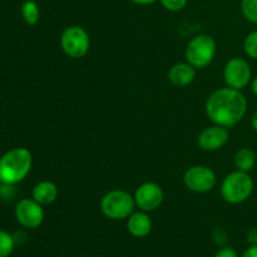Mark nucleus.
Masks as SVG:
<instances>
[{"instance_id": "nucleus-1", "label": "nucleus", "mask_w": 257, "mask_h": 257, "mask_svg": "<svg viewBox=\"0 0 257 257\" xmlns=\"http://www.w3.org/2000/svg\"><path fill=\"white\" fill-rule=\"evenodd\" d=\"M206 115L213 124L231 128L247 112V99L241 90L226 87L215 90L206 100Z\"/></svg>"}, {"instance_id": "nucleus-2", "label": "nucleus", "mask_w": 257, "mask_h": 257, "mask_svg": "<svg viewBox=\"0 0 257 257\" xmlns=\"http://www.w3.org/2000/svg\"><path fill=\"white\" fill-rule=\"evenodd\" d=\"M32 165L33 156L28 148L9 150L0 157V183L18 185L29 175Z\"/></svg>"}, {"instance_id": "nucleus-3", "label": "nucleus", "mask_w": 257, "mask_h": 257, "mask_svg": "<svg viewBox=\"0 0 257 257\" xmlns=\"http://www.w3.org/2000/svg\"><path fill=\"white\" fill-rule=\"evenodd\" d=\"M253 181L248 172L233 171L226 176L221 185V195L227 203L240 205L247 201L253 192Z\"/></svg>"}, {"instance_id": "nucleus-4", "label": "nucleus", "mask_w": 257, "mask_h": 257, "mask_svg": "<svg viewBox=\"0 0 257 257\" xmlns=\"http://www.w3.org/2000/svg\"><path fill=\"white\" fill-rule=\"evenodd\" d=\"M135 197L124 190H113L100 200V211L110 220H124L135 212Z\"/></svg>"}, {"instance_id": "nucleus-5", "label": "nucleus", "mask_w": 257, "mask_h": 257, "mask_svg": "<svg viewBox=\"0 0 257 257\" xmlns=\"http://www.w3.org/2000/svg\"><path fill=\"white\" fill-rule=\"evenodd\" d=\"M216 42L211 35L198 34L188 42L185 50V57L187 63H190L196 69H202L210 65L215 59Z\"/></svg>"}, {"instance_id": "nucleus-6", "label": "nucleus", "mask_w": 257, "mask_h": 257, "mask_svg": "<svg viewBox=\"0 0 257 257\" xmlns=\"http://www.w3.org/2000/svg\"><path fill=\"white\" fill-rule=\"evenodd\" d=\"M60 47L69 58H73V59L83 58L89 52V34L87 30L78 25L65 28L60 35Z\"/></svg>"}, {"instance_id": "nucleus-7", "label": "nucleus", "mask_w": 257, "mask_h": 257, "mask_svg": "<svg viewBox=\"0 0 257 257\" xmlns=\"http://www.w3.org/2000/svg\"><path fill=\"white\" fill-rule=\"evenodd\" d=\"M223 79L227 87L233 89H243L252 80V70L243 58L235 57L226 63L223 68Z\"/></svg>"}, {"instance_id": "nucleus-8", "label": "nucleus", "mask_w": 257, "mask_h": 257, "mask_svg": "<svg viewBox=\"0 0 257 257\" xmlns=\"http://www.w3.org/2000/svg\"><path fill=\"white\" fill-rule=\"evenodd\" d=\"M185 186L190 191L196 193L210 192L217 183V177L213 170L207 166H193L186 171L183 176Z\"/></svg>"}, {"instance_id": "nucleus-9", "label": "nucleus", "mask_w": 257, "mask_h": 257, "mask_svg": "<svg viewBox=\"0 0 257 257\" xmlns=\"http://www.w3.org/2000/svg\"><path fill=\"white\" fill-rule=\"evenodd\" d=\"M45 213L43 206L34 198H23L15 206V218L24 228L34 230L42 226Z\"/></svg>"}, {"instance_id": "nucleus-10", "label": "nucleus", "mask_w": 257, "mask_h": 257, "mask_svg": "<svg viewBox=\"0 0 257 257\" xmlns=\"http://www.w3.org/2000/svg\"><path fill=\"white\" fill-rule=\"evenodd\" d=\"M135 202L136 206L141 211L145 212H151L155 211L162 205L165 193L161 188L160 185L155 182H146L142 183L135 192Z\"/></svg>"}, {"instance_id": "nucleus-11", "label": "nucleus", "mask_w": 257, "mask_h": 257, "mask_svg": "<svg viewBox=\"0 0 257 257\" xmlns=\"http://www.w3.org/2000/svg\"><path fill=\"white\" fill-rule=\"evenodd\" d=\"M228 140H230V133L227 128L215 124L201 131L197 137V145L200 146L201 150L213 152L222 148L228 142Z\"/></svg>"}, {"instance_id": "nucleus-12", "label": "nucleus", "mask_w": 257, "mask_h": 257, "mask_svg": "<svg viewBox=\"0 0 257 257\" xmlns=\"http://www.w3.org/2000/svg\"><path fill=\"white\" fill-rule=\"evenodd\" d=\"M127 230L133 237L143 238L150 235L152 231V220L145 211L133 212L128 217Z\"/></svg>"}, {"instance_id": "nucleus-13", "label": "nucleus", "mask_w": 257, "mask_h": 257, "mask_svg": "<svg viewBox=\"0 0 257 257\" xmlns=\"http://www.w3.org/2000/svg\"><path fill=\"white\" fill-rule=\"evenodd\" d=\"M196 78V68L190 63H176L168 72V80L176 87H186Z\"/></svg>"}, {"instance_id": "nucleus-14", "label": "nucleus", "mask_w": 257, "mask_h": 257, "mask_svg": "<svg viewBox=\"0 0 257 257\" xmlns=\"http://www.w3.org/2000/svg\"><path fill=\"white\" fill-rule=\"evenodd\" d=\"M57 185L52 181H40L34 186L32 191V197L42 206L52 205L58 197Z\"/></svg>"}, {"instance_id": "nucleus-15", "label": "nucleus", "mask_w": 257, "mask_h": 257, "mask_svg": "<svg viewBox=\"0 0 257 257\" xmlns=\"http://www.w3.org/2000/svg\"><path fill=\"white\" fill-rule=\"evenodd\" d=\"M256 165V153L251 148L243 147L235 155V166L238 171L250 172Z\"/></svg>"}, {"instance_id": "nucleus-16", "label": "nucleus", "mask_w": 257, "mask_h": 257, "mask_svg": "<svg viewBox=\"0 0 257 257\" xmlns=\"http://www.w3.org/2000/svg\"><path fill=\"white\" fill-rule=\"evenodd\" d=\"M20 13H22L23 19H24V22L27 23L28 25H35L39 22V7H38V4L34 0H25L22 4Z\"/></svg>"}, {"instance_id": "nucleus-17", "label": "nucleus", "mask_w": 257, "mask_h": 257, "mask_svg": "<svg viewBox=\"0 0 257 257\" xmlns=\"http://www.w3.org/2000/svg\"><path fill=\"white\" fill-rule=\"evenodd\" d=\"M15 238L8 231L0 230V257H9L14 251Z\"/></svg>"}, {"instance_id": "nucleus-18", "label": "nucleus", "mask_w": 257, "mask_h": 257, "mask_svg": "<svg viewBox=\"0 0 257 257\" xmlns=\"http://www.w3.org/2000/svg\"><path fill=\"white\" fill-rule=\"evenodd\" d=\"M241 12L246 20L257 24V0H241Z\"/></svg>"}, {"instance_id": "nucleus-19", "label": "nucleus", "mask_w": 257, "mask_h": 257, "mask_svg": "<svg viewBox=\"0 0 257 257\" xmlns=\"http://www.w3.org/2000/svg\"><path fill=\"white\" fill-rule=\"evenodd\" d=\"M245 53L252 59H257V30L250 33L243 42Z\"/></svg>"}, {"instance_id": "nucleus-20", "label": "nucleus", "mask_w": 257, "mask_h": 257, "mask_svg": "<svg viewBox=\"0 0 257 257\" xmlns=\"http://www.w3.org/2000/svg\"><path fill=\"white\" fill-rule=\"evenodd\" d=\"M160 2L168 12H180L187 5L188 0H160Z\"/></svg>"}, {"instance_id": "nucleus-21", "label": "nucleus", "mask_w": 257, "mask_h": 257, "mask_svg": "<svg viewBox=\"0 0 257 257\" xmlns=\"http://www.w3.org/2000/svg\"><path fill=\"white\" fill-rule=\"evenodd\" d=\"M212 238L218 246H225L227 242V233L222 230V228H216L212 233Z\"/></svg>"}, {"instance_id": "nucleus-22", "label": "nucleus", "mask_w": 257, "mask_h": 257, "mask_svg": "<svg viewBox=\"0 0 257 257\" xmlns=\"http://www.w3.org/2000/svg\"><path fill=\"white\" fill-rule=\"evenodd\" d=\"M213 257H238V255L235 248L230 247V246H223L215 253Z\"/></svg>"}, {"instance_id": "nucleus-23", "label": "nucleus", "mask_w": 257, "mask_h": 257, "mask_svg": "<svg viewBox=\"0 0 257 257\" xmlns=\"http://www.w3.org/2000/svg\"><path fill=\"white\" fill-rule=\"evenodd\" d=\"M246 240L250 245H257V227H252L247 231Z\"/></svg>"}, {"instance_id": "nucleus-24", "label": "nucleus", "mask_w": 257, "mask_h": 257, "mask_svg": "<svg viewBox=\"0 0 257 257\" xmlns=\"http://www.w3.org/2000/svg\"><path fill=\"white\" fill-rule=\"evenodd\" d=\"M241 257H257V245H250Z\"/></svg>"}, {"instance_id": "nucleus-25", "label": "nucleus", "mask_w": 257, "mask_h": 257, "mask_svg": "<svg viewBox=\"0 0 257 257\" xmlns=\"http://www.w3.org/2000/svg\"><path fill=\"white\" fill-rule=\"evenodd\" d=\"M131 2H133L137 5H151L153 3L158 2V0H131Z\"/></svg>"}, {"instance_id": "nucleus-26", "label": "nucleus", "mask_w": 257, "mask_h": 257, "mask_svg": "<svg viewBox=\"0 0 257 257\" xmlns=\"http://www.w3.org/2000/svg\"><path fill=\"white\" fill-rule=\"evenodd\" d=\"M251 89H252V93L257 97V75L251 80Z\"/></svg>"}, {"instance_id": "nucleus-27", "label": "nucleus", "mask_w": 257, "mask_h": 257, "mask_svg": "<svg viewBox=\"0 0 257 257\" xmlns=\"http://www.w3.org/2000/svg\"><path fill=\"white\" fill-rule=\"evenodd\" d=\"M251 124H252V128L257 132V109L255 110L252 115V119H251Z\"/></svg>"}]
</instances>
